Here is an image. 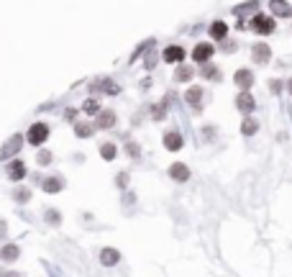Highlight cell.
<instances>
[{
  "label": "cell",
  "instance_id": "obj_23",
  "mask_svg": "<svg viewBox=\"0 0 292 277\" xmlns=\"http://www.w3.org/2000/svg\"><path fill=\"white\" fill-rule=\"evenodd\" d=\"M13 198H16L18 203H29V200H31V190H26V187H18Z\"/></svg>",
  "mask_w": 292,
  "mask_h": 277
},
{
  "label": "cell",
  "instance_id": "obj_6",
  "mask_svg": "<svg viewBox=\"0 0 292 277\" xmlns=\"http://www.w3.org/2000/svg\"><path fill=\"white\" fill-rule=\"evenodd\" d=\"M164 146H167L169 152H180V149L185 146L182 134H180V131H167V134H164Z\"/></svg>",
  "mask_w": 292,
  "mask_h": 277
},
{
  "label": "cell",
  "instance_id": "obj_2",
  "mask_svg": "<svg viewBox=\"0 0 292 277\" xmlns=\"http://www.w3.org/2000/svg\"><path fill=\"white\" fill-rule=\"evenodd\" d=\"M251 31H256V34H261V36H269L272 31H274V18L272 16H254L251 18Z\"/></svg>",
  "mask_w": 292,
  "mask_h": 277
},
{
  "label": "cell",
  "instance_id": "obj_4",
  "mask_svg": "<svg viewBox=\"0 0 292 277\" xmlns=\"http://www.w3.org/2000/svg\"><path fill=\"white\" fill-rule=\"evenodd\" d=\"M236 108H238L241 113H246V116H249V113L256 108V100H254V95H251L249 90H241V93H238V98H236Z\"/></svg>",
  "mask_w": 292,
  "mask_h": 277
},
{
  "label": "cell",
  "instance_id": "obj_30",
  "mask_svg": "<svg viewBox=\"0 0 292 277\" xmlns=\"http://www.w3.org/2000/svg\"><path fill=\"white\" fill-rule=\"evenodd\" d=\"M6 233H8V223H6V221H0V239H3Z\"/></svg>",
  "mask_w": 292,
  "mask_h": 277
},
{
  "label": "cell",
  "instance_id": "obj_8",
  "mask_svg": "<svg viewBox=\"0 0 292 277\" xmlns=\"http://www.w3.org/2000/svg\"><path fill=\"white\" fill-rule=\"evenodd\" d=\"M169 177L177 180V182H187V180H190V169H187V164L175 162V164L169 167Z\"/></svg>",
  "mask_w": 292,
  "mask_h": 277
},
{
  "label": "cell",
  "instance_id": "obj_5",
  "mask_svg": "<svg viewBox=\"0 0 292 277\" xmlns=\"http://www.w3.org/2000/svg\"><path fill=\"white\" fill-rule=\"evenodd\" d=\"M251 59H254L256 65H266V62L272 59V49H269L266 44H256V47H251Z\"/></svg>",
  "mask_w": 292,
  "mask_h": 277
},
{
  "label": "cell",
  "instance_id": "obj_22",
  "mask_svg": "<svg viewBox=\"0 0 292 277\" xmlns=\"http://www.w3.org/2000/svg\"><path fill=\"white\" fill-rule=\"evenodd\" d=\"M115 154H118L115 144H103V146H100V157H103V159L110 162V159H115Z\"/></svg>",
  "mask_w": 292,
  "mask_h": 277
},
{
  "label": "cell",
  "instance_id": "obj_17",
  "mask_svg": "<svg viewBox=\"0 0 292 277\" xmlns=\"http://www.w3.org/2000/svg\"><path fill=\"white\" fill-rule=\"evenodd\" d=\"M82 111H85L87 116H100V103H98L95 98H87V100L82 103Z\"/></svg>",
  "mask_w": 292,
  "mask_h": 277
},
{
  "label": "cell",
  "instance_id": "obj_32",
  "mask_svg": "<svg viewBox=\"0 0 292 277\" xmlns=\"http://www.w3.org/2000/svg\"><path fill=\"white\" fill-rule=\"evenodd\" d=\"M8 277H21V274L18 272H8Z\"/></svg>",
  "mask_w": 292,
  "mask_h": 277
},
{
  "label": "cell",
  "instance_id": "obj_19",
  "mask_svg": "<svg viewBox=\"0 0 292 277\" xmlns=\"http://www.w3.org/2000/svg\"><path fill=\"white\" fill-rule=\"evenodd\" d=\"M272 13L274 16H289L292 11H289V6L284 3V0H272Z\"/></svg>",
  "mask_w": 292,
  "mask_h": 277
},
{
  "label": "cell",
  "instance_id": "obj_16",
  "mask_svg": "<svg viewBox=\"0 0 292 277\" xmlns=\"http://www.w3.org/2000/svg\"><path fill=\"white\" fill-rule=\"evenodd\" d=\"M226 34H228V26H226L223 21H215V24L210 26V36H213V39L221 41V39H226Z\"/></svg>",
  "mask_w": 292,
  "mask_h": 277
},
{
  "label": "cell",
  "instance_id": "obj_7",
  "mask_svg": "<svg viewBox=\"0 0 292 277\" xmlns=\"http://www.w3.org/2000/svg\"><path fill=\"white\" fill-rule=\"evenodd\" d=\"M6 172H8L11 180H23V177H26V164H23L21 159H13V162H8Z\"/></svg>",
  "mask_w": 292,
  "mask_h": 277
},
{
  "label": "cell",
  "instance_id": "obj_21",
  "mask_svg": "<svg viewBox=\"0 0 292 277\" xmlns=\"http://www.w3.org/2000/svg\"><path fill=\"white\" fill-rule=\"evenodd\" d=\"M75 134H77L80 139H90V136H92V126H90V123H75Z\"/></svg>",
  "mask_w": 292,
  "mask_h": 277
},
{
  "label": "cell",
  "instance_id": "obj_18",
  "mask_svg": "<svg viewBox=\"0 0 292 277\" xmlns=\"http://www.w3.org/2000/svg\"><path fill=\"white\" fill-rule=\"evenodd\" d=\"M259 131V121H254V118H246L244 123H241V134L244 136H254Z\"/></svg>",
  "mask_w": 292,
  "mask_h": 277
},
{
  "label": "cell",
  "instance_id": "obj_33",
  "mask_svg": "<svg viewBox=\"0 0 292 277\" xmlns=\"http://www.w3.org/2000/svg\"><path fill=\"white\" fill-rule=\"evenodd\" d=\"M287 90H289V93H292V80H289V82H287Z\"/></svg>",
  "mask_w": 292,
  "mask_h": 277
},
{
  "label": "cell",
  "instance_id": "obj_28",
  "mask_svg": "<svg viewBox=\"0 0 292 277\" xmlns=\"http://www.w3.org/2000/svg\"><path fill=\"white\" fill-rule=\"evenodd\" d=\"M269 88H272V93H279L282 82H279V80H272V82H269Z\"/></svg>",
  "mask_w": 292,
  "mask_h": 277
},
{
  "label": "cell",
  "instance_id": "obj_1",
  "mask_svg": "<svg viewBox=\"0 0 292 277\" xmlns=\"http://www.w3.org/2000/svg\"><path fill=\"white\" fill-rule=\"evenodd\" d=\"M46 139H49V126L46 123H34L29 129V134H26V141L34 144V146H41Z\"/></svg>",
  "mask_w": 292,
  "mask_h": 277
},
{
  "label": "cell",
  "instance_id": "obj_13",
  "mask_svg": "<svg viewBox=\"0 0 292 277\" xmlns=\"http://www.w3.org/2000/svg\"><path fill=\"white\" fill-rule=\"evenodd\" d=\"M182 57H185V52H182L180 47H167V49H164V62H169V65L182 62Z\"/></svg>",
  "mask_w": 292,
  "mask_h": 277
},
{
  "label": "cell",
  "instance_id": "obj_29",
  "mask_svg": "<svg viewBox=\"0 0 292 277\" xmlns=\"http://www.w3.org/2000/svg\"><path fill=\"white\" fill-rule=\"evenodd\" d=\"M128 154L136 159V157H138V146H136V144H128Z\"/></svg>",
  "mask_w": 292,
  "mask_h": 277
},
{
  "label": "cell",
  "instance_id": "obj_31",
  "mask_svg": "<svg viewBox=\"0 0 292 277\" xmlns=\"http://www.w3.org/2000/svg\"><path fill=\"white\" fill-rule=\"evenodd\" d=\"M118 185H120V187H126V185H128V175H126V172L118 177Z\"/></svg>",
  "mask_w": 292,
  "mask_h": 277
},
{
  "label": "cell",
  "instance_id": "obj_12",
  "mask_svg": "<svg viewBox=\"0 0 292 277\" xmlns=\"http://www.w3.org/2000/svg\"><path fill=\"white\" fill-rule=\"evenodd\" d=\"M62 187H64V180L62 177H46L44 180V193H49V195H57Z\"/></svg>",
  "mask_w": 292,
  "mask_h": 277
},
{
  "label": "cell",
  "instance_id": "obj_24",
  "mask_svg": "<svg viewBox=\"0 0 292 277\" xmlns=\"http://www.w3.org/2000/svg\"><path fill=\"white\" fill-rule=\"evenodd\" d=\"M46 223H49V226H59V223H62L59 210H46Z\"/></svg>",
  "mask_w": 292,
  "mask_h": 277
},
{
  "label": "cell",
  "instance_id": "obj_14",
  "mask_svg": "<svg viewBox=\"0 0 292 277\" xmlns=\"http://www.w3.org/2000/svg\"><path fill=\"white\" fill-rule=\"evenodd\" d=\"M110 126H115V113H113V111H100V116H98V129H110Z\"/></svg>",
  "mask_w": 292,
  "mask_h": 277
},
{
  "label": "cell",
  "instance_id": "obj_11",
  "mask_svg": "<svg viewBox=\"0 0 292 277\" xmlns=\"http://www.w3.org/2000/svg\"><path fill=\"white\" fill-rule=\"evenodd\" d=\"M120 262V254H118V249H110V246H105L103 251H100V264H105V267H113V264H118Z\"/></svg>",
  "mask_w": 292,
  "mask_h": 277
},
{
  "label": "cell",
  "instance_id": "obj_26",
  "mask_svg": "<svg viewBox=\"0 0 292 277\" xmlns=\"http://www.w3.org/2000/svg\"><path fill=\"white\" fill-rule=\"evenodd\" d=\"M190 77H192V70H190V67H180V70H177V80L187 82Z\"/></svg>",
  "mask_w": 292,
  "mask_h": 277
},
{
  "label": "cell",
  "instance_id": "obj_20",
  "mask_svg": "<svg viewBox=\"0 0 292 277\" xmlns=\"http://www.w3.org/2000/svg\"><path fill=\"white\" fill-rule=\"evenodd\" d=\"M185 98H187L190 105H200V100H203V90H200V88H190Z\"/></svg>",
  "mask_w": 292,
  "mask_h": 277
},
{
  "label": "cell",
  "instance_id": "obj_9",
  "mask_svg": "<svg viewBox=\"0 0 292 277\" xmlns=\"http://www.w3.org/2000/svg\"><path fill=\"white\" fill-rule=\"evenodd\" d=\"M213 52H215V49H213L210 44H198V47L192 49V59H195V62H208V59L213 57Z\"/></svg>",
  "mask_w": 292,
  "mask_h": 277
},
{
  "label": "cell",
  "instance_id": "obj_3",
  "mask_svg": "<svg viewBox=\"0 0 292 277\" xmlns=\"http://www.w3.org/2000/svg\"><path fill=\"white\" fill-rule=\"evenodd\" d=\"M21 144H23V136H21V134L11 136V139L3 144V149H0V159H11V157L21 149Z\"/></svg>",
  "mask_w": 292,
  "mask_h": 277
},
{
  "label": "cell",
  "instance_id": "obj_27",
  "mask_svg": "<svg viewBox=\"0 0 292 277\" xmlns=\"http://www.w3.org/2000/svg\"><path fill=\"white\" fill-rule=\"evenodd\" d=\"M203 75H205L208 80H218V77H221V75H218V70H215V67H210V65L203 70Z\"/></svg>",
  "mask_w": 292,
  "mask_h": 277
},
{
  "label": "cell",
  "instance_id": "obj_15",
  "mask_svg": "<svg viewBox=\"0 0 292 277\" xmlns=\"http://www.w3.org/2000/svg\"><path fill=\"white\" fill-rule=\"evenodd\" d=\"M0 257H3L6 262H16V259L21 257V249H18L16 244H8V246H6L3 251H0Z\"/></svg>",
  "mask_w": 292,
  "mask_h": 277
},
{
  "label": "cell",
  "instance_id": "obj_10",
  "mask_svg": "<svg viewBox=\"0 0 292 277\" xmlns=\"http://www.w3.org/2000/svg\"><path fill=\"white\" fill-rule=\"evenodd\" d=\"M233 80H236V85H238L241 90H249V88L254 85V75H251V70H238V72L233 75Z\"/></svg>",
  "mask_w": 292,
  "mask_h": 277
},
{
  "label": "cell",
  "instance_id": "obj_25",
  "mask_svg": "<svg viewBox=\"0 0 292 277\" xmlns=\"http://www.w3.org/2000/svg\"><path fill=\"white\" fill-rule=\"evenodd\" d=\"M36 159H39V164H41V167H46V164L52 162V152H49V149H41Z\"/></svg>",
  "mask_w": 292,
  "mask_h": 277
}]
</instances>
